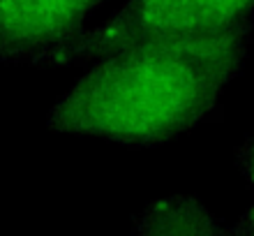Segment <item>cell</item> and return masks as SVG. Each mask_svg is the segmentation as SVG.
Here are the masks:
<instances>
[{"label": "cell", "mask_w": 254, "mask_h": 236, "mask_svg": "<svg viewBox=\"0 0 254 236\" xmlns=\"http://www.w3.org/2000/svg\"><path fill=\"white\" fill-rule=\"evenodd\" d=\"M107 0H0V68L35 65L76 37Z\"/></svg>", "instance_id": "cell-3"}, {"label": "cell", "mask_w": 254, "mask_h": 236, "mask_svg": "<svg viewBox=\"0 0 254 236\" xmlns=\"http://www.w3.org/2000/svg\"><path fill=\"white\" fill-rule=\"evenodd\" d=\"M229 234H238V236H254V202L238 220L234 227H229Z\"/></svg>", "instance_id": "cell-6"}, {"label": "cell", "mask_w": 254, "mask_h": 236, "mask_svg": "<svg viewBox=\"0 0 254 236\" xmlns=\"http://www.w3.org/2000/svg\"><path fill=\"white\" fill-rule=\"evenodd\" d=\"M254 26L160 37L104 54L61 95L47 128L155 149L215 118L245 70Z\"/></svg>", "instance_id": "cell-1"}, {"label": "cell", "mask_w": 254, "mask_h": 236, "mask_svg": "<svg viewBox=\"0 0 254 236\" xmlns=\"http://www.w3.org/2000/svg\"><path fill=\"white\" fill-rule=\"evenodd\" d=\"M254 26V0H125L114 16L83 28L37 68H83L139 42Z\"/></svg>", "instance_id": "cell-2"}, {"label": "cell", "mask_w": 254, "mask_h": 236, "mask_svg": "<svg viewBox=\"0 0 254 236\" xmlns=\"http://www.w3.org/2000/svg\"><path fill=\"white\" fill-rule=\"evenodd\" d=\"M236 167L243 174V178L254 188V132L243 139V144L236 149Z\"/></svg>", "instance_id": "cell-5"}, {"label": "cell", "mask_w": 254, "mask_h": 236, "mask_svg": "<svg viewBox=\"0 0 254 236\" xmlns=\"http://www.w3.org/2000/svg\"><path fill=\"white\" fill-rule=\"evenodd\" d=\"M136 236H224L229 227L194 195H171L148 204L132 223Z\"/></svg>", "instance_id": "cell-4"}]
</instances>
